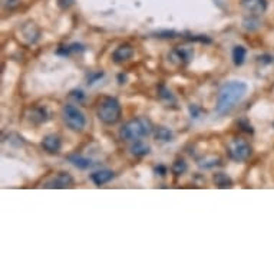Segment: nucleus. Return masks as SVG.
<instances>
[{"instance_id": "obj_2", "label": "nucleus", "mask_w": 274, "mask_h": 274, "mask_svg": "<svg viewBox=\"0 0 274 274\" xmlns=\"http://www.w3.org/2000/svg\"><path fill=\"white\" fill-rule=\"evenodd\" d=\"M153 131L151 122L145 118H135L128 121L121 128V138L123 141H138L144 136H148Z\"/></svg>"}, {"instance_id": "obj_26", "label": "nucleus", "mask_w": 274, "mask_h": 274, "mask_svg": "<svg viewBox=\"0 0 274 274\" xmlns=\"http://www.w3.org/2000/svg\"><path fill=\"white\" fill-rule=\"evenodd\" d=\"M240 126H244L243 131L253 133V126H251V125H248V123H245V121H240Z\"/></svg>"}, {"instance_id": "obj_15", "label": "nucleus", "mask_w": 274, "mask_h": 274, "mask_svg": "<svg viewBox=\"0 0 274 274\" xmlns=\"http://www.w3.org/2000/svg\"><path fill=\"white\" fill-rule=\"evenodd\" d=\"M214 183L218 188H231L233 187V181L231 178L224 173H218L214 175Z\"/></svg>"}, {"instance_id": "obj_11", "label": "nucleus", "mask_w": 274, "mask_h": 274, "mask_svg": "<svg viewBox=\"0 0 274 274\" xmlns=\"http://www.w3.org/2000/svg\"><path fill=\"white\" fill-rule=\"evenodd\" d=\"M194 56V51L191 48H185V46H180V48H177V49H174L173 53H171V58H173V61L177 59L178 63H187V62L191 61V58Z\"/></svg>"}, {"instance_id": "obj_5", "label": "nucleus", "mask_w": 274, "mask_h": 274, "mask_svg": "<svg viewBox=\"0 0 274 274\" xmlns=\"http://www.w3.org/2000/svg\"><path fill=\"white\" fill-rule=\"evenodd\" d=\"M227 151L230 158L237 163H244L251 157V147L245 140L241 138H234L227 145Z\"/></svg>"}, {"instance_id": "obj_29", "label": "nucleus", "mask_w": 274, "mask_h": 274, "mask_svg": "<svg viewBox=\"0 0 274 274\" xmlns=\"http://www.w3.org/2000/svg\"><path fill=\"white\" fill-rule=\"evenodd\" d=\"M19 3V0H5V5L8 6V8H13V6H16Z\"/></svg>"}, {"instance_id": "obj_1", "label": "nucleus", "mask_w": 274, "mask_h": 274, "mask_svg": "<svg viewBox=\"0 0 274 274\" xmlns=\"http://www.w3.org/2000/svg\"><path fill=\"white\" fill-rule=\"evenodd\" d=\"M247 93V85L241 81H231L223 85L218 93L215 111L218 115H227L237 106Z\"/></svg>"}, {"instance_id": "obj_9", "label": "nucleus", "mask_w": 274, "mask_h": 274, "mask_svg": "<svg viewBox=\"0 0 274 274\" xmlns=\"http://www.w3.org/2000/svg\"><path fill=\"white\" fill-rule=\"evenodd\" d=\"M73 185V178L68 173H59L55 178L45 184L46 188H68Z\"/></svg>"}, {"instance_id": "obj_28", "label": "nucleus", "mask_w": 274, "mask_h": 274, "mask_svg": "<svg viewBox=\"0 0 274 274\" xmlns=\"http://www.w3.org/2000/svg\"><path fill=\"white\" fill-rule=\"evenodd\" d=\"M155 173H160V175L164 177V175L167 174V168H165L164 165H160V167H157V168H155Z\"/></svg>"}, {"instance_id": "obj_19", "label": "nucleus", "mask_w": 274, "mask_h": 274, "mask_svg": "<svg viewBox=\"0 0 274 274\" xmlns=\"http://www.w3.org/2000/svg\"><path fill=\"white\" fill-rule=\"evenodd\" d=\"M85 51V48L82 46V45H79V43H72V45H69V46H63V48H61L59 51H58V53L59 55H71V53H76V52H83Z\"/></svg>"}, {"instance_id": "obj_16", "label": "nucleus", "mask_w": 274, "mask_h": 274, "mask_svg": "<svg viewBox=\"0 0 274 274\" xmlns=\"http://www.w3.org/2000/svg\"><path fill=\"white\" fill-rule=\"evenodd\" d=\"M31 119L36 123H45L49 119V113L46 111V108H36L32 111Z\"/></svg>"}, {"instance_id": "obj_25", "label": "nucleus", "mask_w": 274, "mask_h": 274, "mask_svg": "<svg viewBox=\"0 0 274 274\" xmlns=\"http://www.w3.org/2000/svg\"><path fill=\"white\" fill-rule=\"evenodd\" d=\"M72 3H73V0H59V6L62 9H68Z\"/></svg>"}, {"instance_id": "obj_23", "label": "nucleus", "mask_w": 274, "mask_h": 274, "mask_svg": "<svg viewBox=\"0 0 274 274\" xmlns=\"http://www.w3.org/2000/svg\"><path fill=\"white\" fill-rule=\"evenodd\" d=\"M103 78V72H95V73H91L89 76H88V85H93L95 82L98 81V79H101Z\"/></svg>"}, {"instance_id": "obj_21", "label": "nucleus", "mask_w": 274, "mask_h": 274, "mask_svg": "<svg viewBox=\"0 0 274 274\" xmlns=\"http://www.w3.org/2000/svg\"><path fill=\"white\" fill-rule=\"evenodd\" d=\"M187 168H188V167H187V163H185L184 160H177L173 165V173L175 174V175H181V174H184L187 171Z\"/></svg>"}, {"instance_id": "obj_4", "label": "nucleus", "mask_w": 274, "mask_h": 274, "mask_svg": "<svg viewBox=\"0 0 274 274\" xmlns=\"http://www.w3.org/2000/svg\"><path fill=\"white\" fill-rule=\"evenodd\" d=\"M62 118H63V122L66 123V126L71 128L72 131H82L86 125V118H85L83 112L71 103L63 106Z\"/></svg>"}, {"instance_id": "obj_27", "label": "nucleus", "mask_w": 274, "mask_h": 274, "mask_svg": "<svg viewBox=\"0 0 274 274\" xmlns=\"http://www.w3.org/2000/svg\"><path fill=\"white\" fill-rule=\"evenodd\" d=\"M190 112H191L193 118H198V115H200V109L197 108V105H191L190 106Z\"/></svg>"}, {"instance_id": "obj_6", "label": "nucleus", "mask_w": 274, "mask_h": 274, "mask_svg": "<svg viewBox=\"0 0 274 274\" xmlns=\"http://www.w3.org/2000/svg\"><path fill=\"white\" fill-rule=\"evenodd\" d=\"M241 6L253 16H260L267 11V0H241Z\"/></svg>"}, {"instance_id": "obj_7", "label": "nucleus", "mask_w": 274, "mask_h": 274, "mask_svg": "<svg viewBox=\"0 0 274 274\" xmlns=\"http://www.w3.org/2000/svg\"><path fill=\"white\" fill-rule=\"evenodd\" d=\"M132 56H133V48L129 43H122L112 53V61L115 63H123L129 61Z\"/></svg>"}, {"instance_id": "obj_12", "label": "nucleus", "mask_w": 274, "mask_h": 274, "mask_svg": "<svg viewBox=\"0 0 274 274\" xmlns=\"http://www.w3.org/2000/svg\"><path fill=\"white\" fill-rule=\"evenodd\" d=\"M112 178H113V171H111V170H101V171L91 174L92 183L95 184V185H98V187L109 183Z\"/></svg>"}, {"instance_id": "obj_8", "label": "nucleus", "mask_w": 274, "mask_h": 274, "mask_svg": "<svg viewBox=\"0 0 274 274\" xmlns=\"http://www.w3.org/2000/svg\"><path fill=\"white\" fill-rule=\"evenodd\" d=\"M42 148L48 154H58L62 148V140L59 135L49 133L43 138L42 141Z\"/></svg>"}, {"instance_id": "obj_20", "label": "nucleus", "mask_w": 274, "mask_h": 274, "mask_svg": "<svg viewBox=\"0 0 274 274\" xmlns=\"http://www.w3.org/2000/svg\"><path fill=\"white\" fill-rule=\"evenodd\" d=\"M243 28L247 32L257 31V29L260 28V22L257 21V19H254L253 15H251V18H250V19L247 18V19H244L243 21Z\"/></svg>"}, {"instance_id": "obj_13", "label": "nucleus", "mask_w": 274, "mask_h": 274, "mask_svg": "<svg viewBox=\"0 0 274 274\" xmlns=\"http://www.w3.org/2000/svg\"><path fill=\"white\" fill-rule=\"evenodd\" d=\"M68 160L72 165H75L79 170H88L93 165L92 160L86 158V157H82V155H71V157H68Z\"/></svg>"}, {"instance_id": "obj_24", "label": "nucleus", "mask_w": 274, "mask_h": 274, "mask_svg": "<svg viewBox=\"0 0 274 274\" xmlns=\"http://www.w3.org/2000/svg\"><path fill=\"white\" fill-rule=\"evenodd\" d=\"M71 96L72 98H75V99H78V101H82L83 98H85V95H83V92L81 91V89H75V91L71 92Z\"/></svg>"}, {"instance_id": "obj_3", "label": "nucleus", "mask_w": 274, "mask_h": 274, "mask_svg": "<svg viewBox=\"0 0 274 274\" xmlns=\"http://www.w3.org/2000/svg\"><path fill=\"white\" fill-rule=\"evenodd\" d=\"M96 113H98V118L105 125H115L116 122L121 119V103H119V101L116 98H113V96H105L99 102Z\"/></svg>"}, {"instance_id": "obj_18", "label": "nucleus", "mask_w": 274, "mask_h": 274, "mask_svg": "<svg viewBox=\"0 0 274 274\" xmlns=\"http://www.w3.org/2000/svg\"><path fill=\"white\" fill-rule=\"evenodd\" d=\"M173 132L170 131L168 128H165V126H158L157 131H155V138L160 140V141H164V143L173 141Z\"/></svg>"}, {"instance_id": "obj_17", "label": "nucleus", "mask_w": 274, "mask_h": 274, "mask_svg": "<svg viewBox=\"0 0 274 274\" xmlns=\"http://www.w3.org/2000/svg\"><path fill=\"white\" fill-rule=\"evenodd\" d=\"M131 154L132 155H135V157H144V155L150 154V147L145 145V144L141 143V141L138 140V141H135V144L131 147Z\"/></svg>"}, {"instance_id": "obj_10", "label": "nucleus", "mask_w": 274, "mask_h": 274, "mask_svg": "<svg viewBox=\"0 0 274 274\" xmlns=\"http://www.w3.org/2000/svg\"><path fill=\"white\" fill-rule=\"evenodd\" d=\"M39 29L35 26V23H32V22H29V23H26L23 28H22V38L23 39H26V42L28 43H36L38 42V39H39Z\"/></svg>"}, {"instance_id": "obj_14", "label": "nucleus", "mask_w": 274, "mask_h": 274, "mask_svg": "<svg viewBox=\"0 0 274 274\" xmlns=\"http://www.w3.org/2000/svg\"><path fill=\"white\" fill-rule=\"evenodd\" d=\"M245 56H247V49L241 46V45H237L234 46L233 49V61L235 63V66H241L245 61Z\"/></svg>"}, {"instance_id": "obj_22", "label": "nucleus", "mask_w": 274, "mask_h": 274, "mask_svg": "<svg viewBox=\"0 0 274 274\" xmlns=\"http://www.w3.org/2000/svg\"><path fill=\"white\" fill-rule=\"evenodd\" d=\"M178 36H180V33L174 31H163L157 33V38H167V39H168V38L173 39V38H178Z\"/></svg>"}]
</instances>
